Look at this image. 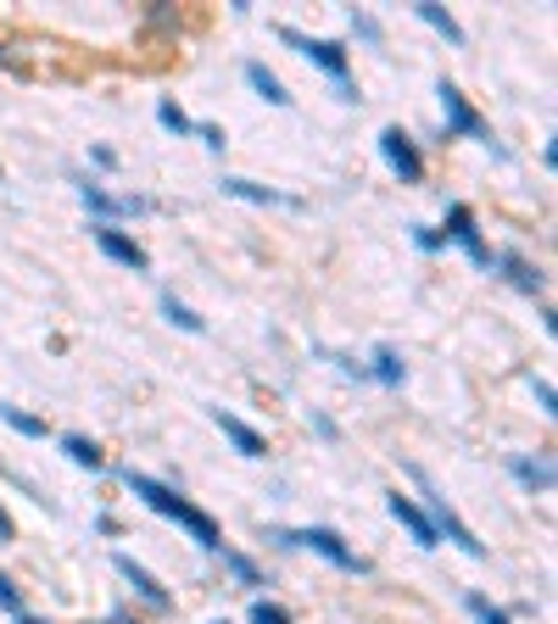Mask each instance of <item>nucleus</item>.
<instances>
[{
	"label": "nucleus",
	"mask_w": 558,
	"mask_h": 624,
	"mask_svg": "<svg viewBox=\"0 0 558 624\" xmlns=\"http://www.w3.org/2000/svg\"><path fill=\"white\" fill-rule=\"evenodd\" d=\"M246 84H252V89L263 95L268 107H291V95H286V84H279V78H274V73L263 68V62H246Z\"/></svg>",
	"instance_id": "nucleus-14"
},
{
	"label": "nucleus",
	"mask_w": 558,
	"mask_h": 624,
	"mask_svg": "<svg viewBox=\"0 0 558 624\" xmlns=\"http://www.w3.org/2000/svg\"><path fill=\"white\" fill-rule=\"evenodd\" d=\"M123 486L140 497V502H146L151 513H162V518H173L179 524V530H191L207 552H218L223 547V536H218V524L196 507V502H184L173 486H162V479H151V474H140V468H123Z\"/></svg>",
	"instance_id": "nucleus-1"
},
{
	"label": "nucleus",
	"mask_w": 558,
	"mask_h": 624,
	"mask_svg": "<svg viewBox=\"0 0 558 624\" xmlns=\"http://www.w3.org/2000/svg\"><path fill=\"white\" fill-rule=\"evenodd\" d=\"M413 12H418V17H425V23H430V28H436V34H441L447 45H463V28L452 23V12H447V7H436V0H418V7H413Z\"/></svg>",
	"instance_id": "nucleus-15"
},
{
	"label": "nucleus",
	"mask_w": 558,
	"mask_h": 624,
	"mask_svg": "<svg viewBox=\"0 0 558 624\" xmlns=\"http://www.w3.org/2000/svg\"><path fill=\"white\" fill-rule=\"evenodd\" d=\"M514 474L525 479L531 491H553V463H531V457H514Z\"/></svg>",
	"instance_id": "nucleus-21"
},
{
	"label": "nucleus",
	"mask_w": 558,
	"mask_h": 624,
	"mask_svg": "<svg viewBox=\"0 0 558 624\" xmlns=\"http://www.w3.org/2000/svg\"><path fill=\"white\" fill-rule=\"evenodd\" d=\"M386 507H391V518L402 524V530L418 541V547H436V530H430V518H425V507H418L413 497H402V491H391L386 497Z\"/></svg>",
	"instance_id": "nucleus-10"
},
{
	"label": "nucleus",
	"mask_w": 558,
	"mask_h": 624,
	"mask_svg": "<svg viewBox=\"0 0 558 624\" xmlns=\"http://www.w3.org/2000/svg\"><path fill=\"white\" fill-rule=\"evenodd\" d=\"M0 424H12L17 429V436H45V418H34V413H23V407H7V402H0Z\"/></svg>",
	"instance_id": "nucleus-22"
},
{
	"label": "nucleus",
	"mask_w": 558,
	"mask_h": 624,
	"mask_svg": "<svg viewBox=\"0 0 558 624\" xmlns=\"http://www.w3.org/2000/svg\"><path fill=\"white\" fill-rule=\"evenodd\" d=\"M107 624H134V619H123V613H112V619H107Z\"/></svg>",
	"instance_id": "nucleus-31"
},
{
	"label": "nucleus",
	"mask_w": 558,
	"mask_h": 624,
	"mask_svg": "<svg viewBox=\"0 0 558 624\" xmlns=\"http://www.w3.org/2000/svg\"><path fill=\"white\" fill-rule=\"evenodd\" d=\"M436 95H441V112H447V129H452V134H463V139H486V146H492V129H486V118L470 107V95H463L458 84H447V78H441Z\"/></svg>",
	"instance_id": "nucleus-4"
},
{
	"label": "nucleus",
	"mask_w": 558,
	"mask_h": 624,
	"mask_svg": "<svg viewBox=\"0 0 558 624\" xmlns=\"http://www.w3.org/2000/svg\"><path fill=\"white\" fill-rule=\"evenodd\" d=\"M218 624H229V619H218Z\"/></svg>",
	"instance_id": "nucleus-34"
},
{
	"label": "nucleus",
	"mask_w": 558,
	"mask_h": 624,
	"mask_svg": "<svg viewBox=\"0 0 558 624\" xmlns=\"http://www.w3.org/2000/svg\"><path fill=\"white\" fill-rule=\"evenodd\" d=\"M0 62H7V51H0Z\"/></svg>",
	"instance_id": "nucleus-33"
},
{
	"label": "nucleus",
	"mask_w": 558,
	"mask_h": 624,
	"mask_svg": "<svg viewBox=\"0 0 558 624\" xmlns=\"http://www.w3.org/2000/svg\"><path fill=\"white\" fill-rule=\"evenodd\" d=\"M531 391H536V402H542V413H553V386H547V379H531Z\"/></svg>",
	"instance_id": "nucleus-28"
},
{
	"label": "nucleus",
	"mask_w": 558,
	"mask_h": 624,
	"mask_svg": "<svg viewBox=\"0 0 558 624\" xmlns=\"http://www.w3.org/2000/svg\"><path fill=\"white\" fill-rule=\"evenodd\" d=\"M425 502H430V513H425V518H430V530H436V541L447 536L452 547H463V552H470V558H486V547H481V536H475V530H470V524H463V518H458V513L447 507V497H436V491H430Z\"/></svg>",
	"instance_id": "nucleus-5"
},
{
	"label": "nucleus",
	"mask_w": 558,
	"mask_h": 624,
	"mask_svg": "<svg viewBox=\"0 0 558 624\" xmlns=\"http://www.w3.org/2000/svg\"><path fill=\"white\" fill-rule=\"evenodd\" d=\"M218 184H223V196H241V201H257V207H279V201H286L279 189H263L252 179H218Z\"/></svg>",
	"instance_id": "nucleus-16"
},
{
	"label": "nucleus",
	"mask_w": 558,
	"mask_h": 624,
	"mask_svg": "<svg viewBox=\"0 0 558 624\" xmlns=\"http://www.w3.org/2000/svg\"><path fill=\"white\" fill-rule=\"evenodd\" d=\"M0 608H7V613H17V619H23V591H17V586L7 580V574H0Z\"/></svg>",
	"instance_id": "nucleus-25"
},
{
	"label": "nucleus",
	"mask_w": 558,
	"mask_h": 624,
	"mask_svg": "<svg viewBox=\"0 0 558 624\" xmlns=\"http://www.w3.org/2000/svg\"><path fill=\"white\" fill-rule=\"evenodd\" d=\"M413 240H418L425 252H436V246H441V234H436V229H413Z\"/></svg>",
	"instance_id": "nucleus-29"
},
{
	"label": "nucleus",
	"mask_w": 558,
	"mask_h": 624,
	"mask_svg": "<svg viewBox=\"0 0 558 624\" xmlns=\"http://www.w3.org/2000/svg\"><path fill=\"white\" fill-rule=\"evenodd\" d=\"M118 574H123V580H129V586H134L140 597H146L151 608H168V591H162V586L151 580V568H140V563H134L129 552H118Z\"/></svg>",
	"instance_id": "nucleus-13"
},
{
	"label": "nucleus",
	"mask_w": 558,
	"mask_h": 624,
	"mask_svg": "<svg viewBox=\"0 0 558 624\" xmlns=\"http://www.w3.org/2000/svg\"><path fill=\"white\" fill-rule=\"evenodd\" d=\"M252 624H291V613L279 602H252Z\"/></svg>",
	"instance_id": "nucleus-24"
},
{
	"label": "nucleus",
	"mask_w": 558,
	"mask_h": 624,
	"mask_svg": "<svg viewBox=\"0 0 558 624\" xmlns=\"http://www.w3.org/2000/svg\"><path fill=\"white\" fill-rule=\"evenodd\" d=\"M492 268H502V279L514 284V291H525V296H542V291H547L542 268H531L520 252H502V257H492Z\"/></svg>",
	"instance_id": "nucleus-11"
},
{
	"label": "nucleus",
	"mask_w": 558,
	"mask_h": 624,
	"mask_svg": "<svg viewBox=\"0 0 558 624\" xmlns=\"http://www.w3.org/2000/svg\"><path fill=\"white\" fill-rule=\"evenodd\" d=\"M62 452H68L78 468H89V474H96V468L107 463V457H101V446H96V441H84V436H68V441H62Z\"/></svg>",
	"instance_id": "nucleus-18"
},
{
	"label": "nucleus",
	"mask_w": 558,
	"mask_h": 624,
	"mask_svg": "<svg viewBox=\"0 0 558 624\" xmlns=\"http://www.w3.org/2000/svg\"><path fill=\"white\" fill-rule=\"evenodd\" d=\"M78 196H84V207L96 212L101 223H112V218H134V212H146V201H134V196H112V189H101L96 179H89V184H78Z\"/></svg>",
	"instance_id": "nucleus-8"
},
{
	"label": "nucleus",
	"mask_w": 558,
	"mask_h": 624,
	"mask_svg": "<svg viewBox=\"0 0 558 624\" xmlns=\"http://www.w3.org/2000/svg\"><path fill=\"white\" fill-rule=\"evenodd\" d=\"M157 123H162V129H173V134H191V129H196V123L184 118V112H179L173 101H162V107H157Z\"/></svg>",
	"instance_id": "nucleus-23"
},
{
	"label": "nucleus",
	"mask_w": 558,
	"mask_h": 624,
	"mask_svg": "<svg viewBox=\"0 0 558 624\" xmlns=\"http://www.w3.org/2000/svg\"><path fill=\"white\" fill-rule=\"evenodd\" d=\"M279 39L296 45V51H302L318 73H330V78L341 84V95L352 101V84H347V78H352V57H347V45H341V39H313V34H296V28H286Z\"/></svg>",
	"instance_id": "nucleus-2"
},
{
	"label": "nucleus",
	"mask_w": 558,
	"mask_h": 624,
	"mask_svg": "<svg viewBox=\"0 0 558 624\" xmlns=\"http://www.w3.org/2000/svg\"><path fill=\"white\" fill-rule=\"evenodd\" d=\"M96 246L112 257V262H123V268H134V273H146L151 268V257H146V246L140 240H129L123 229H112V223H96Z\"/></svg>",
	"instance_id": "nucleus-7"
},
{
	"label": "nucleus",
	"mask_w": 558,
	"mask_h": 624,
	"mask_svg": "<svg viewBox=\"0 0 558 624\" xmlns=\"http://www.w3.org/2000/svg\"><path fill=\"white\" fill-rule=\"evenodd\" d=\"M470 613H481V624H508V619H502V613H497L486 597H470Z\"/></svg>",
	"instance_id": "nucleus-27"
},
{
	"label": "nucleus",
	"mask_w": 558,
	"mask_h": 624,
	"mask_svg": "<svg viewBox=\"0 0 558 624\" xmlns=\"http://www.w3.org/2000/svg\"><path fill=\"white\" fill-rule=\"evenodd\" d=\"M274 541H279V547H307V552H318V558H330L336 568H363L357 552H352L336 530H324V524H313V530H274Z\"/></svg>",
	"instance_id": "nucleus-3"
},
{
	"label": "nucleus",
	"mask_w": 558,
	"mask_h": 624,
	"mask_svg": "<svg viewBox=\"0 0 558 624\" xmlns=\"http://www.w3.org/2000/svg\"><path fill=\"white\" fill-rule=\"evenodd\" d=\"M0 541H12V518H7V507H0Z\"/></svg>",
	"instance_id": "nucleus-30"
},
{
	"label": "nucleus",
	"mask_w": 558,
	"mask_h": 624,
	"mask_svg": "<svg viewBox=\"0 0 558 624\" xmlns=\"http://www.w3.org/2000/svg\"><path fill=\"white\" fill-rule=\"evenodd\" d=\"M218 552H223V568L235 574L241 586H263V568H257V563H252L246 552H235V547H218Z\"/></svg>",
	"instance_id": "nucleus-17"
},
{
	"label": "nucleus",
	"mask_w": 558,
	"mask_h": 624,
	"mask_svg": "<svg viewBox=\"0 0 558 624\" xmlns=\"http://www.w3.org/2000/svg\"><path fill=\"white\" fill-rule=\"evenodd\" d=\"M191 134H202V146H207V151H223V146H229V139H223V129H218V123H196Z\"/></svg>",
	"instance_id": "nucleus-26"
},
{
	"label": "nucleus",
	"mask_w": 558,
	"mask_h": 624,
	"mask_svg": "<svg viewBox=\"0 0 558 624\" xmlns=\"http://www.w3.org/2000/svg\"><path fill=\"white\" fill-rule=\"evenodd\" d=\"M368 379H380V386H402V357L391 346L375 352V368H368Z\"/></svg>",
	"instance_id": "nucleus-19"
},
{
	"label": "nucleus",
	"mask_w": 558,
	"mask_h": 624,
	"mask_svg": "<svg viewBox=\"0 0 558 624\" xmlns=\"http://www.w3.org/2000/svg\"><path fill=\"white\" fill-rule=\"evenodd\" d=\"M213 424L223 429L229 441H235V452H241V457H263V452H268V441L257 436V429H252L246 418H235V413H223V407H213Z\"/></svg>",
	"instance_id": "nucleus-12"
},
{
	"label": "nucleus",
	"mask_w": 558,
	"mask_h": 624,
	"mask_svg": "<svg viewBox=\"0 0 558 624\" xmlns=\"http://www.w3.org/2000/svg\"><path fill=\"white\" fill-rule=\"evenodd\" d=\"M17 624H45V619H17Z\"/></svg>",
	"instance_id": "nucleus-32"
},
{
	"label": "nucleus",
	"mask_w": 558,
	"mask_h": 624,
	"mask_svg": "<svg viewBox=\"0 0 558 624\" xmlns=\"http://www.w3.org/2000/svg\"><path fill=\"white\" fill-rule=\"evenodd\" d=\"M380 151H386V162H391V173H397L402 184H418V179H425V157H418V146H413V139H408L397 123L380 134Z\"/></svg>",
	"instance_id": "nucleus-6"
},
{
	"label": "nucleus",
	"mask_w": 558,
	"mask_h": 624,
	"mask_svg": "<svg viewBox=\"0 0 558 624\" xmlns=\"http://www.w3.org/2000/svg\"><path fill=\"white\" fill-rule=\"evenodd\" d=\"M162 313H168V323H179L184 334H202V329H207V323H202V318H196L191 307H184L179 296H168V291H162Z\"/></svg>",
	"instance_id": "nucleus-20"
},
{
	"label": "nucleus",
	"mask_w": 558,
	"mask_h": 624,
	"mask_svg": "<svg viewBox=\"0 0 558 624\" xmlns=\"http://www.w3.org/2000/svg\"><path fill=\"white\" fill-rule=\"evenodd\" d=\"M447 240H458V246L470 252V262L492 268V252H486V240H481V229H475V212H470V207H447Z\"/></svg>",
	"instance_id": "nucleus-9"
}]
</instances>
